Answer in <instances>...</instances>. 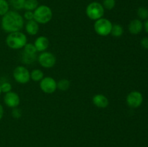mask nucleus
I'll use <instances>...</instances> for the list:
<instances>
[{"label":"nucleus","mask_w":148,"mask_h":147,"mask_svg":"<svg viewBox=\"0 0 148 147\" xmlns=\"http://www.w3.org/2000/svg\"><path fill=\"white\" fill-rule=\"evenodd\" d=\"M43 77L44 74L40 69H34L30 72V79L34 82H40Z\"/></svg>","instance_id":"dca6fc26"},{"label":"nucleus","mask_w":148,"mask_h":147,"mask_svg":"<svg viewBox=\"0 0 148 147\" xmlns=\"http://www.w3.org/2000/svg\"><path fill=\"white\" fill-rule=\"evenodd\" d=\"M13 78L19 84L27 83L30 80V72L23 66H18L13 71Z\"/></svg>","instance_id":"423d86ee"},{"label":"nucleus","mask_w":148,"mask_h":147,"mask_svg":"<svg viewBox=\"0 0 148 147\" xmlns=\"http://www.w3.org/2000/svg\"><path fill=\"white\" fill-rule=\"evenodd\" d=\"M12 115L14 118L15 119H19L20 118H21L22 116V111L21 110H20L17 108H12Z\"/></svg>","instance_id":"a878e982"},{"label":"nucleus","mask_w":148,"mask_h":147,"mask_svg":"<svg viewBox=\"0 0 148 147\" xmlns=\"http://www.w3.org/2000/svg\"><path fill=\"white\" fill-rule=\"evenodd\" d=\"M87 16L88 18L92 20H97L103 17L105 13V9L103 8L102 4L97 1L91 2L87 6L85 10Z\"/></svg>","instance_id":"20e7f679"},{"label":"nucleus","mask_w":148,"mask_h":147,"mask_svg":"<svg viewBox=\"0 0 148 147\" xmlns=\"http://www.w3.org/2000/svg\"><path fill=\"white\" fill-rule=\"evenodd\" d=\"M25 0H10V4L14 10H20L24 8Z\"/></svg>","instance_id":"aec40b11"},{"label":"nucleus","mask_w":148,"mask_h":147,"mask_svg":"<svg viewBox=\"0 0 148 147\" xmlns=\"http://www.w3.org/2000/svg\"><path fill=\"white\" fill-rule=\"evenodd\" d=\"M23 52L29 55H37V50L33 43H27L23 48Z\"/></svg>","instance_id":"412c9836"},{"label":"nucleus","mask_w":148,"mask_h":147,"mask_svg":"<svg viewBox=\"0 0 148 147\" xmlns=\"http://www.w3.org/2000/svg\"><path fill=\"white\" fill-rule=\"evenodd\" d=\"M141 46L142 47L144 48L145 49L148 50V37H143L141 40Z\"/></svg>","instance_id":"cd10ccee"},{"label":"nucleus","mask_w":148,"mask_h":147,"mask_svg":"<svg viewBox=\"0 0 148 147\" xmlns=\"http://www.w3.org/2000/svg\"><path fill=\"white\" fill-rule=\"evenodd\" d=\"M127 104L132 108H137L143 104V96L138 91H132L127 95Z\"/></svg>","instance_id":"1a4fd4ad"},{"label":"nucleus","mask_w":148,"mask_h":147,"mask_svg":"<svg viewBox=\"0 0 148 147\" xmlns=\"http://www.w3.org/2000/svg\"><path fill=\"white\" fill-rule=\"evenodd\" d=\"M1 93H2V92H1V84H0V95H1Z\"/></svg>","instance_id":"7c9ffc66"},{"label":"nucleus","mask_w":148,"mask_h":147,"mask_svg":"<svg viewBox=\"0 0 148 147\" xmlns=\"http://www.w3.org/2000/svg\"><path fill=\"white\" fill-rule=\"evenodd\" d=\"M4 108L1 105V104H0V120L3 118V116H4Z\"/></svg>","instance_id":"c85d7f7f"},{"label":"nucleus","mask_w":148,"mask_h":147,"mask_svg":"<svg viewBox=\"0 0 148 147\" xmlns=\"http://www.w3.org/2000/svg\"><path fill=\"white\" fill-rule=\"evenodd\" d=\"M102 5L106 10H111L115 7L116 0H103Z\"/></svg>","instance_id":"b1692460"},{"label":"nucleus","mask_w":148,"mask_h":147,"mask_svg":"<svg viewBox=\"0 0 148 147\" xmlns=\"http://www.w3.org/2000/svg\"><path fill=\"white\" fill-rule=\"evenodd\" d=\"M12 84L10 83V82H3L2 84H1V92L3 93H7V92H10L12 91Z\"/></svg>","instance_id":"393cba45"},{"label":"nucleus","mask_w":148,"mask_h":147,"mask_svg":"<svg viewBox=\"0 0 148 147\" xmlns=\"http://www.w3.org/2000/svg\"><path fill=\"white\" fill-rule=\"evenodd\" d=\"M92 102L95 106L99 108H106L109 105L108 99L102 94L94 95L92 97Z\"/></svg>","instance_id":"ddd939ff"},{"label":"nucleus","mask_w":148,"mask_h":147,"mask_svg":"<svg viewBox=\"0 0 148 147\" xmlns=\"http://www.w3.org/2000/svg\"><path fill=\"white\" fill-rule=\"evenodd\" d=\"M10 11V4L6 0H0V16H4Z\"/></svg>","instance_id":"4be33fe9"},{"label":"nucleus","mask_w":148,"mask_h":147,"mask_svg":"<svg viewBox=\"0 0 148 147\" xmlns=\"http://www.w3.org/2000/svg\"><path fill=\"white\" fill-rule=\"evenodd\" d=\"M23 18L25 19L27 21L34 20L33 11H25V12L24 13V15H23Z\"/></svg>","instance_id":"bb28decb"},{"label":"nucleus","mask_w":148,"mask_h":147,"mask_svg":"<svg viewBox=\"0 0 148 147\" xmlns=\"http://www.w3.org/2000/svg\"><path fill=\"white\" fill-rule=\"evenodd\" d=\"M124 33V28L122 26L119 24H113L112 29H111V35L114 37H121Z\"/></svg>","instance_id":"2eb2a0df"},{"label":"nucleus","mask_w":148,"mask_h":147,"mask_svg":"<svg viewBox=\"0 0 148 147\" xmlns=\"http://www.w3.org/2000/svg\"><path fill=\"white\" fill-rule=\"evenodd\" d=\"M113 24L109 20L106 18L98 19L94 23L95 32L101 36H107L111 34Z\"/></svg>","instance_id":"39448f33"},{"label":"nucleus","mask_w":148,"mask_h":147,"mask_svg":"<svg viewBox=\"0 0 148 147\" xmlns=\"http://www.w3.org/2000/svg\"><path fill=\"white\" fill-rule=\"evenodd\" d=\"M143 27L145 28V30L146 31V33H148V19L145 22L144 24H143Z\"/></svg>","instance_id":"c756f323"},{"label":"nucleus","mask_w":148,"mask_h":147,"mask_svg":"<svg viewBox=\"0 0 148 147\" xmlns=\"http://www.w3.org/2000/svg\"><path fill=\"white\" fill-rule=\"evenodd\" d=\"M26 33L30 35H36L39 32V24L34 20H29L26 22L25 26Z\"/></svg>","instance_id":"4468645a"},{"label":"nucleus","mask_w":148,"mask_h":147,"mask_svg":"<svg viewBox=\"0 0 148 147\" xmlns=\"http://www.w3.org/2000/svg\"><path fill=\"white\" fill-rule=\"evenodd\" d=\"M37 59V55H29L24 52H23V54H22V61L25 64H31L34 63Z\"/></svg>","instance_id":"a211bd4d"},{"label":"nucleus","mask_w":148,"mask_h":147,"mask_svg":"<svg viewBox=\"0 0 148 147\" xmlns=\"http://www.w3.org/2000/svg\"><path fill=\"white\" fill-rule=\"evenodd\" d=\"M70 86V82L66 79H62L57 82V89L61 91H66Z\"/></svg>","instance_id":"6ab92c4d"},{"label":"nucleus","mask_w":148,"mask_h":147,"mask_svg":"<svg viewBox=\"0 0 148 147\" xmlns=\"http://www.w3.org/2000/svg\"><path fill=\"white\" fill-rule=\"evenodd\" d=\"M38 6V0H25L23 9L26 11H34Z\"/></svg>","instance_id":"f3484780"},{"label":"nucleus","mask_w":148,"mask_h":147,"mask_svg":"<svg viewBox=\"0 0 148 147\" xmlns=\"http://www.w3.org/2000/svg\"><path fill=\"white\" fill-rule=\"evenodd\" d=\"M4 102L7 107L10 108H17L20 105V98L18 94L14 92H7L4 95Z\"/></svg>","instance_id":"9d476101"},{"label":"nucleus","mask_w":148,"mask_h":147,"mask_svg":"<svg viewBox=\"0 0 148 147\" xmlns=\"http://www.w3.org/2000/svg\"><path fill=\"white\" fill-rule=\"evenodd\" d=\"M137 16L141 20H147L148 19V10L145 7H141L137 10Z\"/></svg>","instance_id":"5701e85b"},{"label":"nucleus","mask_w":148,"mask_h":147,"mask_svg":"<svg viewBox=\"0 0 148 147\" xmlns=\"http://www.w3.org/2000/svg\"><path fill=\"white\" fill-rule=\"evenodd\" d=\"M27 43V36L21 31L9 33L6 37V44L12 49L23 48Z\"/></svg>","instance_id":"f03ea898"},{"label":"nucleus","mask_w":148,"mask_h":147,"mask_svg":"<svg viewBox=\"0 0 148 147\" xmlns=\"http://www.w3.org/2000/svg\"><path fill=\"white\" fill-rule=\"evenodd\" d=\"M34 46L38 52L46 51L49 46V39L45 36H39L35 40Z\"/></svg>","instance_id":"9b49d317"},{"label":"nucleus","mask_w":148,"mask_h":147,"mask_svg":"<svg viewBox=\"0 0 148 147\" xmlns=\"http://www.w3.org/2000/svg\"><path fill=\"white\" fill-rule=\"evenodd\" d=\"M40 88L44 93L52 94L57 89V82L51 76H46L40 82Z\"/></svg>","instance_id":"6e6552de"},{"label":"nucleus","mask_w":148,"mask_h":147,"mask_svg":"<svg viewBox=\"0 0 148 147\" xmlns=\"http://www.w3.org/2000/svg\"><path fill=\"white\" fill-rule=\"evenodd\" d=\"M38 61L39 64L46 69H51L53 67L56 63V58L54 55L51 52L44 51L42 52L38 56Z\"/></svg>","instance_id":"0eeeda50"},{"label":"nucleus","mask_w":148,"mask_h":147,"mask_svg":"<svg viewBox=\"0 0 148 147\" xmlns=\"http://www.w3.org/2000/svg\"><path fill=\"white\" fill-rule=\"evenodd\" d=\"M33 14H34V20L38 24H47L53 17L51 9L46 5H39L33 11Z\"/></svg>","instance_id":"7ed1b4c3"},{"label":"nucleus","mask_w":148,"mask_h":147,"mask_svg":"<svg viewBox=\"0 0 148 147\" xmlns=\"http://www.w3.org/2000/svg\"><path fill=\"white\" fill-rule=\"evenodd\" d=\"M129 31L132 35H138L143 29V23L139 19H134L132 20L128 26Z\"/></svg>","instance_id":"f8f14e48"},{"label":"nucleus","mask_w":148,"mask_h":147,"mask_svg":"<svg viewBox=\"0 0 148 147\" xmlns=\"http://www.w3.org/2000/svg\"><path fill=\"white\" fill-rule=\"evenodd\" d=\"M24 24L23 16L14 10H10L1 17V28L8 33L20 31L24 27Z\"/></svg>","instance_id":"f257e3e1"}]
</instances>
